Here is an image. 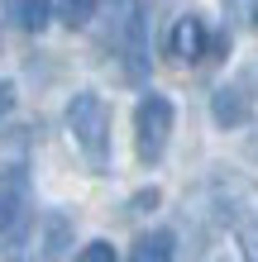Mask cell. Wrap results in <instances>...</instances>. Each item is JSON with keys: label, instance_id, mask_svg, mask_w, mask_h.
<instances>
[{"label": "cell", "instance_id": "1", "mask_svg": "<svg viewBox=\"0 0 258 262\" xmlns=\"http://www.w3.org/2000/svg\"><path fill=\"white\" fill-rule=\"evenodd\" d=\"M67 129L77 138L82 158L91 172H105L110 167V105H105L96 91H77L67 100Z\"/></svg>", "mask_w": 258, "mask_h": 262}, {"label": "cell", "instance_id": "2", "mask_svg": "<svg viewBox=\"0 0 258 262\" xmlns=\"http://www.w3.org/2000/svg\"><path fill=\"white\" fill-rule=\"evenodd\" d=\"M177 124V110L168 96H144L139 110H134V152H139L144 167H158L163 152H168V138Z\"/></svg>", "mask_w": 258, "mask_h": 262}, {"label": "cell", "instance_id": "3", "mask_svg": "<svg viewBox=\"0 0 258 262\" xmlns=\"http://www.w3.org/2000/svg\"><path fill=\"white\" fill-rule=\"evenodd\" d=\"M168 53H172V62H206V57L220 62V57L230 53V38L210 34L201 14H182L172 24V34H168Z\"/></svg>", "mask_w": 258, "mask_h": 262}, {"label": "cell", "instance_id": "4", "mask_svg": "<svg viewBox=\"0 0 258 262\" xmlns=\"http://www.w3.org/2000/svg\"><path fill=\"white\" fill-rule=\"evenodd\" d=\"M29 148H34V129H5L0 134V181H24Z\"/></svg>", "mask_w": 258, "mask_h": 262}, {"label": "cell", "instance_id": "5", "mask_svg": "<svg viewBox=\"0 0 258 262\" xmlns=\"http://www.w3.org/2000/svg\"><path fill=\"white\" fill-rule=\"evenodd\" d=\"M210 115H215L220 129H239L249 119V96L244 86H220L215 96H210Z\"/></svg>", "mask_w": 258, "mask_h": 262}, {"label": "cell", "instance_id": "6", "mask_svg": "<svg viewBox=\"0 0 258 262\" xmlns=\"http://www.w3.org/2000/svg\"><path fill=\"white\" fill-rule=\"evenodd\" d=\"M38 243H43V253H48V262H63V253L72 248V220L63 210H48L38 220Z\"/></svg>", "mask_w": 258, "mask_h": 262}, {"label": "cell", "instance_id": "7", "mask_svg": "<svg viewBox=\"0 0 258 262\" xmlns=\"http://www.w3.org/2000/svg\"><path fill=\"white\" fill-rule=\"evenodd\" d=\"M5 10L24 34H43L48 19H53V0H5Z\"/></svg>", "mask_w": 258, "mask_h": 262}, {"label": "cell", "instance_id": "8", "mask_svg": "<svg viewBox=\"0 0 258 262\" xmlns=\"http://www.w3.org/2000/svg\"><path fill=\"white\" fill-rule=\"evenodd\" d=\"M177 257V238L168 234V229H148V234H139V243H134L129 262H172Z\"/></svg>", "mask_w": 258, "mask_h": 262}, {"label": "cell", "instance_id": "9", "mask_svg": "<svg viewBox=\"0 0 258 262\" xmlns=\"http://www.w3.org/2000/svg\"><path fill=\"white\" fill-rule=\"evenodd\" d=\"M24 224V181H5L0 186V234H14Z\"/></svg>", "mask_w": 258, "mask_h": 262}, {"label": "cell", "instance_id": "10", "mask_svg": "<svg viewBox=\"0 0 258 262\" xmlns=\"http://www.w3.org/2000/svg\"><path fill=\"white\" fill-rule=\"evenodd\" d=\"M5 262H48V253H43L38 234H24V224L10 234V248H5Z\"/></svg>", "mask_w": 258, "mask_h": 262}, {"label": "cell", "instance_id": "11", "mask_svg": "<svg viewBox=\"0 0 258 262\" xmlns=\"http://www.w3.org/2000/svg\"><path fill=\"white\" fill-rule=\"evenodd\" d=\"M96 10H101V0H53V14L67 29H86L91 19H96Z\"/></svg>", "mask_w": 258, "mask_h": 262}, {"label": "cell", "instance_id": "12", "mask_svg": "<svg viewBox=\"0 0 258 262\" xmlns=\"http://www.w3.org/2000/svg\"><path fill=\"white\" fill-rule=\"evenodd\" d=\"M234 238H239V257L258 262V210H244L234 220Z\"/></svg>", "mask_w": 258, "mask_h": 262}, {"label": "cell", "instance_id": "13", "mask_svg": "<svg viewBox=\"0 0 258 262\" xmlns=\"http://www.w3.org/2000/svg\"><path fill=\"white\" fill-rule=\"evenodd\" d=\"M77 262H120V253H115V243L96 238V243H86V248L77 253Z\"/></svg>", "mask_w": 258, "mask_h": 262}, {"label": "cell", "instance_id": "14", "mask_svg": "<svg viewBox=\"0 0 258 262\" xmlns=\"http://www.w3.org/2000/svg\"><path fill=\"white\" fill-rule=\"evenodd\" d=\"M225 5H230V19L258 29V0H225Z\"/></svg>", "mask_w": 258, "mask_h": 262}, {"label": "cell", "instance_id": "15", "mask_svg": "<svg viewBox=\"0 0 258 262\" xmlns=\"http://www.w3.org/2000/svg\"><path fill=\"white\" fill-rule=\"evenodd\" d=\"M14 110V81H0V119Z\"/></svg>", "mask_w": 258, "mask_h": 262}, {"label": "cell", "instance_id": "16", "mask_svg": "<svg viewBox=\"0 0 258 262\" xmlns=\"http://www.w3.org/2000/svg\"><path fill=\"white\" fill-rule=\"evenodd\" d=\"M153 205H158V191L148 186V191H139V195H134V205H129V210H153Z\"/></svg>", "mask_w": 258, "mask_h": 262}]
</instances>
